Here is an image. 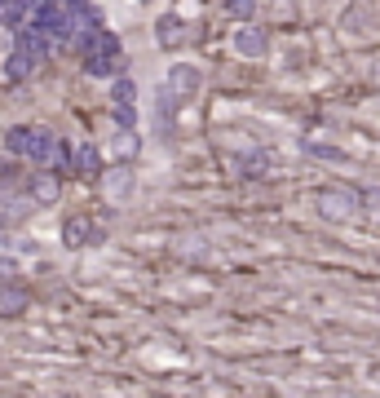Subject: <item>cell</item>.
<instances>
[{
  "label": "cell",
  "mask_w": 380,
  "mask_h": 398,
  "mask_svg": "<svg viewBox=\"0 0 380 398\" xmlns=\"http://www.w3.org/2000/svg\"><path fill=\"white\" fill-rule=\"evenodd\" d=\"M62 243L67 248H80V243H102V230H97L89 217H71L62 226Z\"/></svg>",
  "instance_id": "6da1fadb"
},
{
  "label": "cell",
  "mask_w": 380,
  "mask_h": 398,
  "mask_svg": "<svg viewBox=\"0 0 380 398\" xmlns=\"http://www.w3.org/2000/svg\"><path fill=\"white\" fill-rule=\"evenodd\" d=\"M354 199L350 195H345V191H327L323 199H319V212H323V217L327 222H345V217H354Z\"/></svg>",
  "instance_id": "7a4b0ae2"
},
{
  "label": "cell",
  "mask_w": 380,
  "mask_h": 398,
  "mask_svg": "<svg viewBox=\"0 0 380 398\" xmlns=\"http://www.w3.org/2000/svg\"><path fill=\"white\" fill-rule=\"evenodd\" d=\"M266 44H270V36L261 27H239V36H235V49L243 58H261L266 54Z\"/></svg>",
  "instance_id": "3957f363"
},
{
  "label": "cell",
  "mask_w": 380,
  "mask_h": 398,
  "mask_svg": "<svg viewBox=\"0 0 380 398\" xmlns=\"http://www.w3.org/2000/svg\"><path fill=\"white\" fill-rule=\"evenodd\" d=\"M27 195L36 199V204H54L58 199V177L54 173H31L27 177Z\"/></svg>",
  "instance_id": "277c9868"
},
{
  "label": "cell",
  "mask_w": 380,
  "mask_h": 398,
  "mask_svg": "<svg viewBox=\"0 0 380 398\" xmlns=\"http://www.w3.org/2000/svg\"><path fill=\"white\" fill-rule=\"evenodd\" d=\"M31 204H36V199H31V195H13V191H0V222H18V217H27V212H31Z\"/></svg>",
  "instance_id": "5b68a950"
},
{
  "label": "cell",
  "mask_w": 380,
  "mask_h": 398,
  "mask_svg": "<svg viewBox=\"0 0 380 398\" xmlns=\"http://www.w3.org/2000/svg\"><path fill=\"white\" fill-rule=\"evenodd\" d=\"M18 49L40 62V58L49 54V40H44V31H40V27H23V31H18Z\"/></svg>",
  "instance_id": "8992f818"
},
{
  "label": "cell",
  "mask_w": 380,
  "mask_h": 398,
  "mask_svg": "<svg viewBox=\"0 0 380 398\" xmlns=\"http://www.w3.org/2000/svg\"><path fill=\"white\" fill-rule=\"evenodd\" d=\"M115 66H120V54H106V49H89V58H85V71H89V76H111Z\"/></svg>",
  "instance_id": "52a82bcc"
},
{
  "label": "cell",
  "mask_w": 380,
  "mask_h": 398,
  "mask_svg": "<svg viewBox=\"0 0 380 398\" xmlns=\"http://www.w3.org/2000/svg\"><path fill=\"white\" fill-rule=\"evenodd\" d=\"M168 89L195 93V89H200V71H195V66H173V71H168Z\"/></svg>",
  "instance_id": "ba28073f"
},
{
  "label": "cell",
  "mask_w": 380,
  "mask_h": 398,
  "mask_svg": "<svg viewBox=\"0 0 380 398\" xmlns=\"http://www.w3.org/2000/svg\"><path fill=\"white\" fill-rule=\"evenodd\" d=\"M155 36H159V44H181V40H186V27H181L177 13H168V18H159Z\"/></svg>",
  "instance_id": "9c48e42d"
},
{
  "label": "cell",
  "mask_w": 380,
  "mask_h": 398,
  "mask_svg": "<svg viewBox=\"0 0 380 398\" xmlns=\"http://www.w3.org/2000/svg\"><path fill=\"white\" fill-rule=\"evenodd\" d=\"M31 142H36V128H27V124H18V128H9L5 133V146L13 155H27L31 151Z\"/></svg>",
  "instance_id": "30bf717a"
},
{
  "label": "cell",
  "mask_w": 380,
  "mask_h": 398,
  "mask_svg": "<svg viewBox=\"0 0 380 398\" xmlns=\"http://www.w3.org/2000/svg\"><path fill=\"white\" fill-rule=\"evenodd\" d=\"M23 306H27V292L23 288H0V314H23Z\"/></svg>",
  "instance_id": "8fae6325"
},
{
  "label": "cell",
  "mask_w": 380,
  "mask_h": 398,
  "mask_svg": "<svg viewBox=\"0 0 380 398\" xmlns=\"http://www.w3.org/2000/svg\"><path fill=\"white\" fill-rule=\"evenodd\" d=\"M111 155L115 159H133L137 155V138H133V133H115V138H111Z\"/></svg>",
  "instance_id": "7c38bea8"
},
{
  "label": "cell",
  "mask_w": 380,
  "mask_h": 398,
  "mask_svg": "<svg viewBox=\"0 0 380 398\" xmlns=\"http://www.w3.org/2000/svg\"><path fill=\"white\" fill-rule=\"evenodd\" d=\"M75 169H80V173H97V169H102L97 146H80V151H75Z\"/></svg>",
  "instance_id": "4fadbf2b"
},
{
  "label": "cell",
  "mask_w": 380,
  "mask_h": 398,
  "mask_svg": "<svg viewBox=\"0 0 380 398\" xmlns=\"http://www.w3.org/2000/svg\"><path fill=\"white\" fill-rule=\"evenodd\" d=\"M31 66H36V58L23 54V49H13V58H9V76H13V80H23V76L31 71Z\"/></svg>",
  "instance_id": "5bb4252c"
},
{
  "label": "cell",
  "mask_w": 380,
  "mask_h": 398,
  "mask_svg": "<svg viewBox=\"0 0 380 398\" xmlns=\"http://www.w3.org/2000/svg\"><path fill=\"white\" fill-rule=\"evenodd\" d=\"M252 5L257 0H226V9L235 13V18H252Z\"/></svg>",
  "instance_id": "9a60e30c"
},
{
  "label": "cell",
  "mask_w": 380,
  "mask_h": 398,
  "mask_svg": "<svg viewBox=\"0 0 380 398\" xmlns=\"http://www.w3.org/2000/svg\"><path fill=\"white\" fill-rule=\"evenodd\" d=\"M115 102H133V85H128V80L115 85Z\"/></svg>",
  "instance_id": "2e32d148"
},
{
  "label": "cell",
  "mask_w": 380,
  "mask_h": 398,
  "mask_svg": "<svg viewBox=\"0 0 380 398\" xmlns=\"http://www.w3.org/2000/svg\"><path fill=\"white\" fill-rule=\"evenodd\" d=\"M115 120H120V124H133L137 115H133V107H128V102H120V111H115Z\"/></svg>",
  "instance_id": "e0dca14e"
},
{
  "label": "cell",
  "mask_w": 380,
  "mask_h": 398,
  "mask_svg": "<svg viewBox=\"0 0 380 398\" xmlns=\"http://www.w3.org/2000/svg\"><path fill=\"white\" fill-rule=\"evenodd\" d=\"M106 186H111V195H124V186H128V177H124V173H115V177L106 181Z\"/></svg>",
  "instance_id": "ac0fdd59"
}]
</instances>
